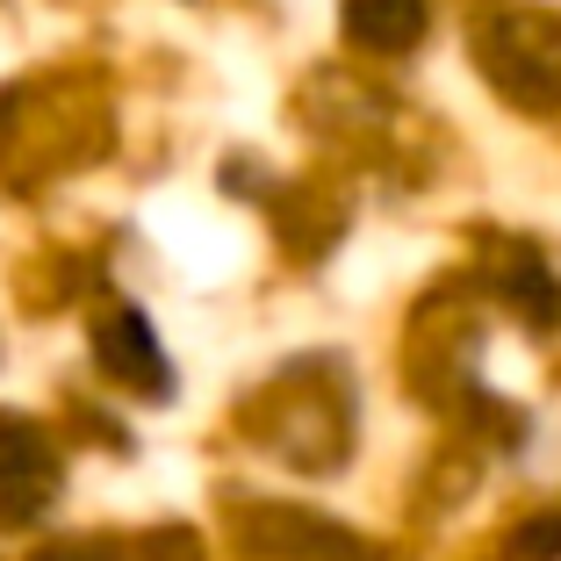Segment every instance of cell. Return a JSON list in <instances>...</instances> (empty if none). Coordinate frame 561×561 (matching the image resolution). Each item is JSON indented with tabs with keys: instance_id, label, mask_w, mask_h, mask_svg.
Wrapping results in <instances>:
<instances>
[{
	"instance_id": "1",
	"label": "cell",
	"mask_w": 561,
	"mask_h": 561,
	"mask_svg": "<svg viewBox=\"0 0 561 561\" xmlns=\"http://www.w3.org/2000/svg\"><path fill=\"white\" fill-rule=\"evenodd\" d=\"M482 66L518 108H561V22L504 8L482 22Z\"/></svg>"
},
{
	"instance_id": "2",
	"label": "cell",
	"mask_w": 561,
	"mask_h": 561,
	"mask_svg": "<svg viewBox=\"0 0 561 561\" xmlns=\"http://www.w3.org/2000/svg\"><path fill=\"white\" fill-rule=\"evenodd\" d=\"M58 496V454L30 417H0V526H30Z\"/></svg>"
},
{
	"instance_id": "3",
	"label": "cell",
	"mask_w": 561,
	"mask_h": 561,
	"mask_svg": "<svg viewBox=\"0 0 561 561\" xmlns=\"http://www.w3.org/2000/svg\"><path fill=\"white\" fill-rule=\"evenodd\" d=\"M94 353H101V367H108V375L130 381V389H145V397H165V389H173L159 339H151L145 310H130V302H116V310L94 324Z\"/></svg>"
},
{
	"instance_id": "4",
	"label": "cell",
	"mask_w": 561,
	"mask_h": 561,
	"mask_svg": "<svg viewBox=\"0 0 561 561\" xmlns=\"http://www.w3.org/2000/svg\"><path fill=\"white\" fill-rule=\"evenodd\" d=\"M346 36L360 50H411L425 36V0H346Z\"/></svg>"
},
{
	"instance_id": "5",
	"label": "cell",
	"mask_w": 561,
	"mask_h": 561,
	"mask_svg": "<svg viewBox=\"0 0 561 561\" xmlns=\"http://www.w3.org/2000/svg\"><path fill=\"white\" fill-rule=\"evenodd\" d=\"M512 547H518L526 561H554V554H561V512H547V518H526Z\"/></svg>"
},
{
	"instance_id": "6",
	"label": "cell",
	"mask_w": 561,
	"mask_h": 561,
	"mask_svg": "<svg viewBox=\"0 0 561 561\" xmlns=\"http://www.w3.org/2000/svg\"><path fill=\"white\" fill-rule=\"evenodd\" d=\"M36 561H108V547H94V540H66V547H50V554H36Z\"/></svg>"
}]
</instances>
